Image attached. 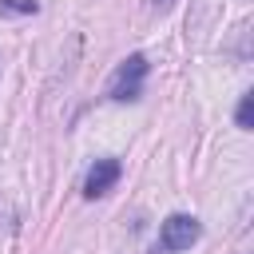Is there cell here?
Wrapping results in <instances>:
<instances>
[{
    "label": "cell",
    "mask_w": 254,
    "mask_h": 254,
    "mask_svg": "<svg viewBox=\"0 0 254 254\" xmlns=\"http://www.w3.org/2000/svg\"><path fill=\"white\" fill-rule=\"evenodd\" d=\"M198 234H202V226H198L194 214H171V218H163V226H159L155 254H179V250H190V246L198 242Z\"/></svg>",
    "instance_id": "obj_1"
},
{
    "label": "cell",
    "mask_w": 254,
    "mask_h": 254,
    "mask_svg": "<svg viewBox=\"0 0 254 254\" xmlns=\"http://www.w3.org/2000/svg\"><path fill=\"white\" fill-rule=\"evenodd\" d=\"M143 75H147V56H127L119 67H115V79H111V99L115 103H127V99H139V91H143Z\"/></svg>",
    "instance_id": "obj_2"
},
{
    "label": "cell",
    "mask_w": 254,
    "mask_h": 254,
    "mask_svg": "<svg viewBox=\"0 0 254 254\" xmlns=\"http://www.w3.org/2000/svg\"><path fill=\"white\" fill-rule=\"evenodd\" d=\"M119 175H123L119 159H95V167H91V171H87V179H83V194H87V198L107 194V190L119 183Z\"/></svg>",
    "instance_id": "obj_3"
},
{
    "label": "cell",
    "mask_w": 254,
    "mask_h": 254,
    "mask_svg": "<svg viewBox=\"0 0 254 254\" xmlns=\"http://www.w3.org/2000/svg\"><path fill=\"white\" fill-rule=\"evenodd\" d=\"M234 123H238L242 131H250V127H254V91H246V95L238 99V111H234Z\"/></svg>",
    "instance_id": "obj_4"
},
{
    "label": "cell",
    "mask_w": 254,
    "mask_h": 254,
    "mask_svg": "<svg viewBox=\"0 0 254 254\" xmlns=\"http://www.w3.org/2000/svg\"><path fill=\"white\" fill-rule=\"evenodd\" d=\"M0 8H4V12H16V16H36V12H40L36 0H0Z\"/></svg>",
    "instance_id": "obj_5"
},
{
    "label": "cell",
    "mask_w": 254,
    "mask_h": 254,
    "mask_svg": "<svg viewBox=\"0 0 254 254\" xmlns=\"http://www.w3.org/2000/svg\"><path fill=\"white\" fill-rule=\"evenodd\" d=\"M159 4H171V0H159Z\"/></svg>",
    "instance_id": "obj_6"
}]
</instances>
